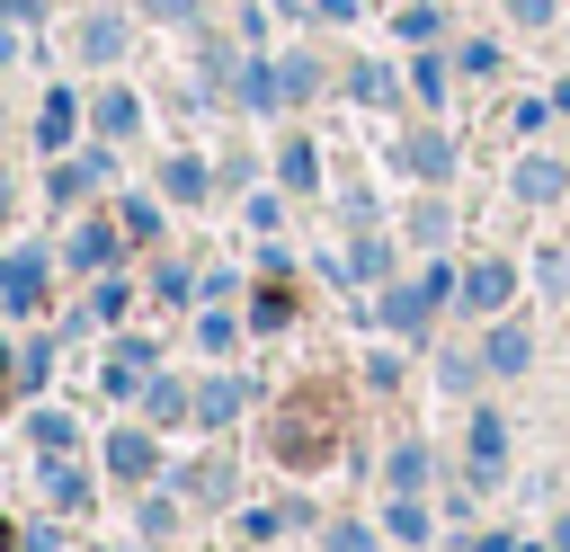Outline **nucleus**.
<instances>
[{
	"label": "nucleus",
	"instance_id": "obj_9",
	"mask_svg": "<svg viewBox=\"0 0 570 552\" xmlns=\"http://www.w3.org/2000/svg\"><path fill=\"white\" fill-rule=\"evenodd\" d=\"M196 410H205V418H232V410H240V383H205V401H196Z\"/></svg>",
	"mask_w": 570,
	"mask_h": 552
},
{
	"label": "nucleus",
	"instance_id": "obj_11",
	"mask_svg": "<svg viewBox=\"0 0 570 552\" xmlns=\"http://www.w3.org/2000/svg\"><path fill=\"white\" fill-rule=\"evenodd\" d=\"M169 196H205V169L196 160H169Z\"/></svg>",
	"mask_w": 570,
	"mask_h": 552
},
{
	"label": "nucleus",
	"instance_id": "obj_6",
	"mask_svg": "<svg viewBox=\"0 0 570 552\" xmlns=\"http://www.w3.org/2000/svg\"><path fill=\"white\" fill-rule=\"evenodd\" d=\"M517 196H534V205L561 196V169H552V160H525V169H517Z\"/></svg>",
	"mask_w": 570,
	"mask_h": 552
},
{
	"label": "nucleus",
	"instance_id": "obj_3",
	"mask_svg": "<svg viewBox=\"0 0 570 552\" xmlns=\"http://www.w3.org/2000/svg\"><path fill=\"white\" fill-rule=\"evenodd\" d=\"M0 294H9V303H36V294H45V267H36V258H9V267H0Z\"/></svg>",
	"mask_w": 570,
	"mask_h": 552
},
{
	"label": "nucleus",
	"instance_id": "obj_13",
	"mask_svg": "<svg viewBox=\"0 0 570 552\" xmlns=\"http://www.w3.org/2000/svg\"><path fill=\"white\" fill-rule=\"evenodd\" d=\"M330 552H374V543H365V525H330Z\"/></svg>",
	"mask_w": 570,
	"mask_h": 552
},
{
	"label": "nucleus",
	"instance_id": "obj_16",
	"mask_svg": "<svg viewBox=\"0 0 570 552\" xmlns=\"http://www.w3.org/2000/svg\"><path fill=\"white\" fill-rule=\"evenodd\" d=\"M561 552H570V516H561Z\"/></svg>",
	"mask_w": 570,
	"mask_h": 552
},
{
	"label": "nucleus",
	"instance_id": "obj_15",
	"mask_svg": "<svg viewBox=\"0 0 570 552\" xmlns=\"http://www.w3.org/2000/svg\"><path fill=\"white\" fill-rule=\"evenodd\" d=\"M151 9H160V18H178V9H187V0H151Z\"/></svg>",
	"mask_w": 570,
	"mask_h": 552
},
{
	"label": "nucleus",
	"instance_id": "obj_1",
	"mask_svg": "<svg viewBox=\"0 0 570 552\" xmlns=\"http://www.w3.org/2000/svg\"><path fill=\"white\" fill-rule=\"evenodd\" d=\"M330 445H338V392H303L285 418H276V454L285 463H330Z\"/></svg>",
	"mask_w": 570,
	"mask_h": 552
},
{
	"label": "nucleus",
	"instance_id": "obj_17",
	"mask_svg": "<svg viewBox=\"0 0 570 552\" xmlns=\"http://www.w3.org/2000/svg\"><path fill=\"white\" fill-rule=\"evenodd\" d=\"M0 214H9V178H0Z\"/></svg>",
	"mask_w": 570,
	"mask_h": 552
},
{
	"label": "nucleus",
	"instance_id": "obj_5",
	"mask_svg": "<svg viewBox=\"0 0 570 552\" xmlns=\"http://www.w3.org/2000/svg\"><path fill=\"white\" fill-rule=\"evenodd\" d=\"M116 45H125V27H116V18H89V27H80V53H89V62H107Z\"/></svg>",
	"mask_w": 570,
	"mask_h": 552
},
{
	"label": "nucleus",
	"instance_id": "obj_2",
	"mask_svg": "<svg viewBox=\"0 0 570 552\" xmlns=\"http://www.w3.org/2000/svg\"><path fill=\"white\" fill-rule=\"evenodd\" d=\"M436 294H445V276H436V267H428V285H401V294H392V329H419Z\"/></svg>",
	"mask_w": 570,
	"mask_h": 552
},
{
	"label": "nucleus",
	"instance_id": "obj_8",
	"mask_svg": "<svg viewBox=\"0 0 570 552\" xmlns=\"http://www.w3.org/2000/svg\"><path fill=\"white\" fill-rule=\"evenodd\" d=\"M463 294H472V303H481V312H490V303H499V294H508V267H481V276H472V285H463Z\"/></svg>",
	"mask_w": 570,
	"mask_h": 552
},
{
	"label": "nucleus",
	"instance_id": "obj_14",
	"mask_svg": "<svg viewBox=\"0 0 570 552\" xmlns=\"http://www.w3.org/2000/svg\"><path fill=\"white\" fill-rule=\"evenodd\" d=\"M508 9H517L525 27H534V18H552V0H508Z\"/></svg>",
	"mask_w": 570,
	"mask_h": 552
},
{
	"label": "nucleus",
	"instance_id": "obj_7",
	"mask_svg": "<svg viewBox=\"0 0 570 552\" xmlns=\"http://www.w3.org/2000/svg\"><path fill=\"white\" fill-rule=\"evenodd\" d=\"M107 249H116V240H107V231H98V223H89V231H80V240H71V258H80V267H107Z\"/></svg>",
	"mask_w": 570,
	"mask_h": 552
},
{
	"label": "nucleus",
	"instance_id": "obj_18",
	"mask_svg": "<svg viewBox=\"0 0 570 552\" xmlns=\"http://www.w3.org/2000/svg\"><path fill=\"white\" fill-rule=\"evenodd\" d=\"M9 543H18V534H9V525H0V552H9Z\"/></svg>",
	"mask_w": 570,
	"mask_h": 552
},
{
	"label": "nucleus",
	"instance_id": "obj_4",
	"mask_svg": "<svg viewBox=\"0 0 570 552\" xmlns=\"http://www.w3.org/2000/svg\"><path fill=\"white\" fill-rule=\"evenodd\" d=\"M107 463H116V472H134V481H142V472H151V436H134V427H125V436H116V445H107Z\"/></svg>",
	"mask_w": 570,
	"mask_h": 552
},
{
	"label": "nucleus",
	"instance_id": "obj_10",
	"mask_svg": "<svg viewBox=\"0 0 570 552\" xmlns=\"http://www.w3.org/2000/svg\"><path fill=\"white\" fill-rule=\"evenodd\" d=\"M45 490H53V499H71V507H80V499H89V481H80V472H71V463H53V472H45Z\"/></svg>",
	"mask_w": 570,
	"mask_h": 552
},
{
	"label": "nucleus",
	"instance_id": "obj_12",
	"mask_svg": "<svg viewBox=\"0 0 570 552\" xmlns=\"http://www.w3.org/2000/svg\"><path fill=\"white\" fill-rule=\"evenodd\" d=\"M36 445H45V454H62V445H71V418H53V410H45V418H36Z\"/></svg>",
	"mask_w": 570,
	"mask_h": 552
},
{
	"label": "nucleus",
	"instance_id": "obj_19",
	"mask_svg": "<svg viewBox=\"0 0 570 552\" xmlns=\"http://www.w3.org/2000/svg\"><path fill=\"white\" fill-rule=\"evenodd\" d=\"M0 365H9V356H0Z\"/></svg>",
	"mask_w": 570,
	"mask_h": 552
}]
</instances>
